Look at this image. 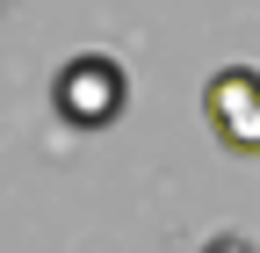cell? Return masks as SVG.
Returning a JSON list of instances; mask_svg holds the SVG:
<instances>
[{
	"instance_id": "cell-2",
	"label": "cell",
	"mask_w": 260,
	"mask_h": 253,
	"mask_svg": "<svg viewBox=\"0 0 260 253\" xmlns=\"http://www.w3.org/2000/svg\"><path fill=\"white\" fill-rule=\"evenodd\" d=\"M203 116L224 152L239 160H260V73L253 66H217L203 87Z\"/></svg>"
},
{
	"instance_id": "cell-4",
	"label": "cell",
	"mask_w": 260,
	"mask_h": 253,
	"mask_svg": "<svg viewBox=\"0 0 260 253\" xmlns=\"http://www.w3.org/2000/svg\"><path fill=\"white\" fill-rule=\"evenodd\" d=\"M0 8H8V0H0Z\"/></svg>"
},
{
	"instance_id": "cell-3",
	"label": "cell",
	"mask_w": 260,
	"mask_h": 253,
	"mask_svg": "<svg viewBox=\"0 0 260 253\" xmlns=\"http://www.w3.org/2000/svg\"><path fill=\"white\" fill-rule=\"evenodd\" d=\"M203 253H260L246 232H217V239H203Z\"/></svg>"
},
{
	"instance_id": "cell-1",
	"label": "cell",
	"mask_w": 260,
	"mask_h": 253,
	"mask_svg": "<svg viewBox=\"0 0 260 253\" xmlns=\"http://www.w3.org/2000/svg\"><path fill=\"white\" fill-rule=\"evenodd\" d=\"M51 102H58V116L73 123V131H109V123L130 109V73L116 66L109 51H80V58L58 66Z\"/></svg>"
}]
</instances>
